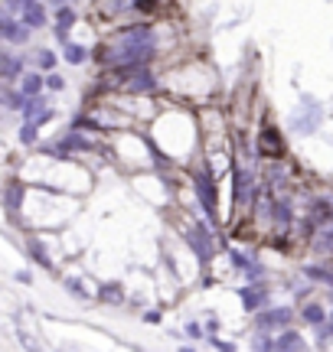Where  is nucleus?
Masks as SVG:
<instances>
[{
	"mask_svg": "<svg viewBox=\"0 0 333 352\" xmlns=\"http://www.w3.org/2000/svg\"><path fill=\"white\" fill-rule=\"evenodd\" d=\"M0 36L7 39V43H17V46H20V43L30 39V26H26L23 20H10V23L3 26V33H0Z\"/></svg>",
	"mask_w": 333,
	"mask_h": 352,
	"instance_id": "obj_9",
	"label": "nucleus"
},
{
	"mask_svg": "<svg viewBox=\"0 0 333 352\" xmlns=\"http://www.w3.org/2000/svg\"><path fill=\"white\" fill-rule=\"evenodd\" d=\"M72 23H76V10H72V7H59V10H56V36L65 39V33H69Z\"/></svg>",
	"mask_w": 333,
	"mask_h": 352,
	"instance_id": "obj_11",
	"label": "nucleus"
},
{
	"mask_svg": "<svg viewBox=\"0 0 333 352\" xmlns=\"http://www.w3.org/2000/svg\"><path fill=\"white\" fill-rule=\"evenodd\" d=\"M46 85H50L52 91H63L65 82H63V76H52V72H50V76H46Z\"/></svg>",
	"mask_w": 333,
	"mask_h": 352,
	"instance_id": "obj_28",
	"label": "nucleus"
},
{
	"mask_svg": "<svg viewBox=\"0 0 333 352\" xmlns=\"http://www.w3.org/2000/svg\"><path fill=\"white\" fill-rule=\"evenodd\" d=\"M125 85H128L131 91H144V88H154V76H151L147 69H141V72H134Z\"/></svg>",
	"mask_w": 333,
	"mask_h": 352,
	"instance_id": "obj_14",
	"label": "nucleus"
},
{
	"mask_svg": "<svg viewBox=\"0 0 333 352\" xmlns=\"http://www.w3.org/2000/svg\"><path fill=\"white\" fill-rule=\"evenodd\" d=\"M186 333H190L193 340H200V336H203V329H200V323H190V327H186Z\"/></svg>",
	"mask_w": 333,
	"mask_h": 352,
	"instance_id": "obj_30",
	"label": "nucleus"
},
{
	"mask_svg": "<svg viewBox=\"0 0 333 352\" xmlns=\"http://www.w3.org/2000/svg\"><path fill=\"white\" fill-rule=\"evenodd\" d=\"M275 206H278V209H275L278 222H284V226H288V222H291V209H288V202H275Z\"/></svg>",
	"mask_w": 333,
	"mask_h": 352,
	"instance_id": "obj_26",
	"label": "nucleus"
},
{
	"mask_svg": "<svg viewBox=\"0 0 333 352\" xmlns=\"http://www.w3.org/2000/svg\"><path fill=\"white\" fill-rule=\"evenodd\" d=\"M304 274H308L310 280H317V284H330L333 287V271H327V267H321V264H308Z\"/></svg>",
	"mask_w": 333,
	"mask_h": 352,
	"instance_id": "obj_17",
	"label": "nucleus"
},
{
	"mask_svg": "<svg viewBox=\"0 0 333 352\" xmlns=\"http://www.w3.org/2000/svg\"><path fill=\"white\" fill-rule=\"evenodd\" d=\"M23 76V59L10 56V52H0V78H20Z\"/></svg>",
	"mask_w": 333,
	"mask_h": 352,
	"instance_id": "obj_8",
	"label": "nucleus"
},
{
	"mask_svg": "<svg viewBox=\"0 0 333 352\" xmlns=\"http://www.w3.org/2000/svg\"><path fill=\"white\" fill-rule=\"evenodd\" d=\"M252 346H255V349H275V340H268V336H261V340H255Z\"/></svg>",
	"mask_w": 333,
	"mask_h": 352,
	"instance_id": "obj_29",
	"label": "nucleus"
},
{
	"mask_svg": "<svg viewBox=\"0 0 333 352\" xmlns=\"http://www.w3.org/2000/svg\"><path fill=\"white\" fill-rule=\"evenodd\" d=\"M36 131H39L36 121H26V124L20 127V140H23V144H36Z\"/></svg>",
	"mask_w": 333,
	"mask_h": 352,
	"instance_id": "obj_22",
	"label": "nucleus"
},
{
	"mask_svg": "<svg viewBox=\"0 0 333 352\" xmlns=\"http://www.w3.org/2000/svg\"><path fill=\"white\" fill-rule=\"evenodd\" d=\"M65 63H72V65H82L85 63V59H89V50H85V46H78V43H69V46H65Z\"/></svg>",
	"mask_w": 333,
	"mask_h": 352,
	"instance_id": "obj_18",
	"label": "nucleus"
},
{
	"mask_svg": "<svg viewBox=\"0 0 333 352\" xmlns=\"http://www.w3.org/2000/svg\"><path fill=\"white\" fill-rule=\"evenodd\" d=\"M196 192H200V202H203L206 215H216V186H213L209 173H200V176H196Z\"/></svg>",
	"mask_w": 333,
	"mask_h": 352,
	"instance_id": "obj_4",
	"label": "nucleus"
},
{
	"mask_svg": "<svg viewBox=\"0 0 333 352\" xmlns=\"http://www.w3.org/2000/svg\"><path fill=\"white\" fill-rule=\"evenodd\" d=\"M239 294H242V300H245V307H248V310H258V307L265 303V294H268V290L255 284V287H242Z\"/></svg>",
	"mask_w": 333,
	"mask_h": 352,
	"instance_id": "obj_12",
	"label": "nucleus"
},
{
	"mask_svg": "<svg viewBox=\"0 0 333 352\" xmlns=\"http://www.w3.org/2000/svg\"><path fill=\"white\" fill-rule=\"evenodd\" d=\"M190 245L196 248V254H200L203 261H209V258L216 254V245H213V239H209V228L206 226H196V232L190 235Z\"/></svg>",
	"mask_w": 333,
	"mask_h": 352,
	"instance_id": "obj_5",
	"label": "nucleus"
},
{
	"mask_svg": "<svg viewBox=\"0 0 333 352\" xmlns=\"http://www.w3.org/2000/svg\"><path fill=\"white\" fill-rule=\"evenodd\" d=\"M98 297H102V300L118 303V300H121V284H105V287L98 290Z\"/></svg>",
	"mask_w": 333,
	"mask_h": 352,
	"instance_id": "obj_23",
	"label": "nucleus"
},
{
	"mask_svg": "<svg viewBox=\"0 0 333 352\" xmlns=\"http://www.w3.org/2000/svg\"><path fill=\"white\" fill-rule=\"evenodd\" d=\"M154 46H157V36L151 26H125L118 33V43L111 46L108 52H98V59L111 65H121V63H147L154 56Z\"/></svg>",
	"mask_w": 333,
	"mask_h": 352,
	"instance_id": "obj_1",
	"label": "nucleus"
},
{
	"mask_svg": "<svg viewBox=\"0 0 333 352\" xmlns=\"http://www.w3.org/2000/svg\"><path fill=\"white\" fill-rule=\"evenodd\" d=\"M23 118H26V121H36V124H43V121H50V118H52L50 101L43 98V95H26Z\"/></svg>",
	"mask_w": 333,
	"mask_h": 352,
	"instance_id": "obj_3",
	"label": "nucleus"
},
{
	"mask_svg": "<svg viewBox=\"0 0 333 352\" xmlns=\"http://www.w3.org/2000/svg\"><path fill=\"white\" fill-rule=\"evenodd\" d=\"M291 310L288 307H275V310H261L258 314V327L261 329H271V327H288L291 323Z\"/></svg>",
	"mask_w": 333,
	"mask_h": 352,
	"instance_id": "obj_6",
	"label": "nucleus"
},
{
	"mask_svg": "<svg viewBox=\"0 0 333 352\" xmlns=\"http://www.w3.org/2000/svg\"><path fill=\"white\" fill-rule=\"evenodd\" d=\"M36 65H39V69H52V65H56V52L39 50L36 52Z\"/></svg>",
	"mask_w": 333,
	"mask_h": 352,
	"instance_id": "obj_25",
	"label": "nucleus"
},
{
	"mask_svg": "<svg viewBox=\"0 0 333 352\" xmlns=\"http://www.w3.org/2000/svg\"><path fill=\"white\" fill-rule=\"evenodd\" d=\"M330 219H333V202L330 199L314 202V209H310V226H317V222H330Z\"/></svg>",
	"mask_w": 333,
	"mask_h": 352,
	"instance_id": "obj_13",
	"label": "nucleus"
},
{
	"mask_svg": "<svg viewBox=\"0 0 333 352\" xmlns=\"http://www.w3.org/2000/svg\"><path fill=\"white\" fill-rule=\"evenodd\" d=\"M304 320H308L310 327H323V323H327V310L317 307V303H308V307H304Z\"/></svg>",
	"mask_w": 333,
	"mask_h": 352,
	"instance_id": "obj_19",
	"label": "nucleus"
},
{
	"mask_svg": "<svg viewBox=\"0 0 333 352\" xmlns=\"http://www.w3.org/2000/svg\"><path fill=\"white\" fill-rule=\"evenodd\" d=\"M3 202H7V209H10V212H17V209H20V202H23V183H10L7 192H3Z\"/></svg>",
	"mask_w": 333,
	"mask_h": 352,
	"instance_id": "obj_15",
	"label": "nucleus"
},
{
	"mask_svg": "<svg viewBox=\"0 0 333 352\" xmlns=\"http://www.w3.org/2000/svg\"><path fill=\"white\" fill-rule=\"evenodd\" d=\"M20 20H23L30 30H39V26H46V7L36 3V0H30L23 10H20Z\"/></svg>",
	"mask_w": 333,
	"mask_h": 352,
	"instance_id": "obj_7",
	"label": "nucleus"
},
{
	"mask_svg": "<svg viewBox=\"0 0 333 352\" xmlns=\"http://www.w3.org/2000/svg\"><path fill=\"white\" fill-rule=\"evenodd\" d=\"M3 104H7L10 111H23L26 95H23V91H7V95H3Z\"/></svg>",
	"mask_w": 333,
	"mask_h": 352,
	"instance_id": "obj_21",
	"label": "nucleus"
},
{
	"mask_svg": "<svg viewBox=\"0 0 333 352\" xmlns=\"http://www.w3.org/2000/svg\"><path fill=\"white\" fill-rule=\"evenodd\" d=\"M275 349H304V340L297 336L294 329H288V333H281V336L275 340Z\"/></svg>",
	"mask_w": 333,
	"mask_h": 352,
	"instance_id": "obj_16",
	"label": "nucleus"
},
{
	"mask_svg": "<svg viewBox=\"0 0 333 352\" xmlns=\"http://www.w3.org/2000/svg\"><path fill=\"white\" fill-rule=\"evenodd\" d=\"M17 280H20V284H30V280H33V274H30V271H17Z\"/></svg>",
	"mask_w": 333,
	"mask_h": 352,
	"instance_id": "obj_32",
	"label": "nucleus"
},
{
	"mask_svg": "<svg viewBox=\"0 0 333 352\" xmlns=\"http://www.w3.org/2000/svg\"><path fill=\"white\" fill-rule=\"evenodd\" d=\"M321 121H323V108L317 101L304 98L297 104L294 118H291V127H294V134H314V131L321 127Z\"/></svg>",
	"mask_w": 333,
	"mask_h": 352,
	"instance_id": "obj_2",
	"label": "nucleus"
},
{
	"mask_svg": "<svg viewBox=\"0 0 333 352\" xmlns=\"http://www.w3.org/2000/svg\"><path fill=\"white\" fill-rule=\"evenodd\" d=\"M30 254H33V261H36L39 267H52V261H50V258H46V252H43V248H39L36 241H33V245H30Z\"/></svg>",
	"mask_w": 333,
	"mask_h": 352,
	"instance_id": "obj_24",
	"label": "nucleus"
},
{
	"mask_svg": "<svg viewBox=\"0 0 333 352\" xmlns=\"http://www.w3.org/2000/svg\"><path fill=\"white\" fill-rule=\"evenodd\" d=\"M314 245H317L321 252H333V219L327 222V228H323V232H317V239H314Z\"/></svg>",
	"mask_w": 333,
	"mask_h": 352,
	"instance_id": "obj_20",
	"label": "nucleus"
},
{
	"mask_svg": "<svg viewBox=\"0 0 333 352\" xmlns=\"http://www.w3.org/2000/svg\"><path fill=\"white\" fill-rule=\"evenodd\" d=\"M65 290H69V294H76V297H89V294H85V287L78 284L76 277H69V280H65Z\"/></svg>",
	"mask_w": 333,
	"mask_h": 352,
	"instance_id": "obj_27",
	"label": "nucleus"
},
{
	"mask_svg": "<svg viewBox=\"0 0 333 352\" xmlns=\"http://www.w3.org/2000/svg\"><path fill=\"white\" fill-rule=\"evenodd\" d=\"M7 23H10V13H7V7H0V33H3Z\"/></svg>",
	"mask_w": 333,
	"mask_h": 352,
	"instance_id": "obj_31",
	"label": "nucleus"
},
{
	"mask_svg": "<svg viewBox=\"0 0 333 352\" xmlns=\"http://www.w3.org/2000/svg\"><path fill=\"white\" fill-rule=\"evenodd\" d=\"M43 85H46V78L39 76V72H23V76H20V91H23V95H39Z\"/></svg>",
	"mask_w": 333,
	"mask_h": 352,
	"instance_id": "obj_10",
	"label": "nucleus"
}]
</instances>
